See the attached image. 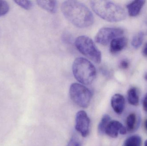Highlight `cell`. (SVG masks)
Returning <instances> with one entry per match:
<instances>
[{
    "label": "cell",
    "mask_w": 147,
    "mask_h": 146,
    "mask_svg": "<svg viewBox=\"0 0 147 146\" xmlns=\"http://www.w3.org/2000/svg\"><path fill=\"white\" fill-rule=\"evenodd\" d=\"M125 104V99L122 95L116 94L112 97L111 99V106L117 114L120 115L123 112Z\"/></svg>",
    "instance_id": "obj_9"
},
{
    "label": "cell",
    "mask_w": 147,
    "mask_h": 146,
    "mask_svg": "<svg viewBox=\"0 0 147 146\" xmlns=\"http://www.w3.org/2000/svg\"><path fill=\"white\" fill-rule=\"evenodd\" d=\"M145 146H147V140L145 142Z\"/></svg>",
    "instance_id": "obj_26"
},
{
    "label": "cell",
    "mask_w": 147,
    "mask_h": 146,
    "mask_svg": "<svg viewBox=\"0 0 147 146\" xmlns=\"http://www.w3.org/2000/svg\"><path fill=\"white\" fill-rule=\"evenodd\" d=\"M61 10L64 16L74 25L84 28L90 26L94 17L90 9L78 1H65L62 3Z\"/></svg>",
    "instance_id": "obj_1"
},
{
    "label": "cell",
    "mask_w": 147,
    "mask_h": 146,
    "mask_svg": "<svg viewBox=\"0 0 147 146\" xmlns=\"http://www.w3.org/2000/svg\"><path fill=\"white\" fill-rule=\"evenodd\" d=\"M129 66V63L127 60H122L120 63V67L123 69H127L128 68Z\"/></svg>",
    "instance_id": "obj_21"
},
{
    "label": "cell",
    "mask_w": 147,
    "mask_h": 146,
    "mask_svg": "<svg viewBox=\"0 0 147 146\" xmlns=\"http://www.w3.org/2000/svg\"><path fill=\"white\" fill-rule=\"evenodd\" d=\"M37 4L40 7L49 13H54L57 11V3L56 1H37Z\"/></svg>",
    "instance_id": "obj_12"
},
{
    "label": "cell",
    "mask_w": 147,
    "mask_h": 146,
    "mask_svg": "<svg viewBox=\"0 0 147 146\" xmlns=\"http://www.w3.org/2000/svg\"><path fill=\"white\" fill-rule=\"evenodd\" d=\"M145 128H146V129L147 130V120L146 121V122H145Z\"/></svg>",
    "instance_id": "obj_25"
},
{
    "label": "cell",
    "mask_w": 147,
    "mask_h": 146,
    "mask_svg": "<svg viewBox=\"0 0 147 146\" xmlns=\"http://www.w3.org/2000/svg\"><path fill=\"white\" fill-rule=\"evenodd\" d=\"M9 5L7 1H0V17L5 15L9 10Z\"/></svg>",
    "instance_id": "obj_19"
},
{
    "label": "cell",
    "mask_w": 147,
    "mask_h": 146,
    "mask_svg": "<svg viewBox=\"0 0 147 146\" xmlns=\"http://www.w3.org/2000/svg\"><path fill=\"white\" fill-rule=\"evenodd\" d=\"M90 125V119L87 114L84 111H78L75 118V129L83 137L89 134Z\"/></svg>",
    "instance_id": "obj_7"
},
{
    "label": "cell",
    "mask_w": 147,
    "mask_h": 146,
    "mask_svg": "<svg viewBox=\"0 0 147 146\" xmlns=\"http://www.w3.org/2000/svg\"><path fill=\"white\" fill-rule=\"evenodd\" d=\"M142 31L144 33V35H147V17L144 21Z\"/></svg>",
    "instance_id": "obj_22"
},
{
    "label": "cell",
    "mask_w": 147,
    "mask_h": 146,
    "mask_svg": "<svg viewBox=\"0 0 147 146\" xmlns=\"http://www.w3.org/2000/svg\"><path fill=\"white\" fill-rule=\"evenodd\" d=\"M125 135L127 133L126 128L120 122L117 121H111L105 129V134L110 137L116 138L119 134Z\"/></svg>",
    "instance_id": "obj_8"
},
{
    "label": "cell",
    "mask_w": 147,
    "mask_h": 146,
    "mask_svg": "<svg viewBox=\"0 0 147 146\" xmlns=\"http://www.w3.org/2000/svg\"><path fill=\"white\" fill-rule=\"evenodd\" d=\"M111 121V117L109 115H104L100 123L98 124V131L99 134L102 135L105 134V129Z\"/></svg>",
    "instance_id": "obj_14"
},
{
    "label": "cell",
    "mask_w": 147,
    "mask_h": 146,
    "mask_svg": "<svg viewBox=\"0 0 147 146\" xmlns=\"http://www.w3.org/2000/svg\"><path fill=\"white\" fill-rule=\"evenodd\" d=\"M127 39L124 37H119L112 40L110 43V51L115 54L121 51L127 45Z\"/></svg>",
    "instance_id": "obj_10"
},
{
    "label": "cell",
    "mask_w": 147,
    "mask_h": 146,
    "mask_svg": "<svg viewBox=\"0 0 147 146\" xmlns=\"http://www.w3.org/2000/svg\"><path fill=\"white\" fill-rule=\"evenodd\" d=\"M67 146H81V143L79 138L74 135L71 139Z\"/></svg>",
    "instance_id": "obj_20"
},
{
    "label": "cell",
    "mask_w": 147,
    "mask_h": 146,
    "mask_svg": "<svg viewBox=\"0 0 147 146\" xmlns=\"http://www.w3.org/2000/svg\"><path fill=\"white\" fill-rule=\"evenodd\" d=\"M69 94L72 101L80 107L86 108L90 105L92 93L86 87L73 83L70 87Z\"/></svg>",
    "instance_id": "obj_5"
},
{
    "label": "cell",
    "mask_w": 147,
    "mask_h": 146,
    "mask_svg": "<svg viewBox=\"0 0 147 146\" xmlns=\"http://www.w3.org/2000/svg\"><path fill=\"white\" fill-rule=\"evenodd\" d=\"M146 3L145 1H133L127 6L129 14L132 17L137 16L140 14Z\"/></svg>",
    "instance_id": "obj_11"
},
{
    "label": "cell",
    "mask_w": 147,
    "mask_h": 146,
    "mask_svg": "<svg viewBox=\"0 0 147 146\" xmlns=\"http://www.w3.org/2000/svg\"><path fill=\"white\" fill-rule=\"evenodd\" d=\"M75 45L77 49L85 56L96 63L101 62L102 54L91 39L87 36H79L75 40Z\"/></svg>",
    "instance_id": "obj_4"
},
{
    "label": "cell",
    "mask_w": 147,
    "mask_h": 146,
    "mask_svg": "<svg viewBox=\"0 0 147 146\" xmlns=\"http://www.w3.org/2000/svg\"><path fill=\"white\" fill-rule=\"evenodd\" d=\"M72 71L76 80L83 85L91 84L96 75L95 66L89 60L83 57H78L74 60Z\"/></svg>",
    "instance_id": "obj_3"
},
{
    "label": "cell",
    "mask_w": 147,
    "mask_h": 146,
    "mask_svg": "<svg viewBox=\"0 0 147 146\" xmlns=\"http://www.w3.org/2000/svg\"><path fill=\"white\" fill-rule=\"evenodd\" d=\"M90 6L97 15L109 22L121 21L127 17L124 9L119 4L110 1H92Z\"/></svg>",
    "instance_id": "obj_2"
},
{
    "label": "cell",
    "mask_w": 147,
    "mask_h": 146,
    "mask_svg": "<svg viewBox=\"0 0 147 146\" xmlns=\"http://www.w3.org/2000/svg\"><path fill=\"white\" fill-rule=\"evenodd\" d=\"M143 54L145 56L147 57V43L146 44L143 49Z\"/></svg>",
    "instance_id": "obj_24"
},
{
    "label": "cell",
    "mask_w": 147,
    "mask_h": 146,
    "mask_svg": "<svg viewBox=\"0 0 147 146\" xmlns=\"http://www.w3.org/2000/svg\"><path fill=\"white\" fill-rule=\"evenodd\" d=\"M14 1L20 7L26 10H29L33 7V3L31 1Z\"/></svg>",
    "instance_id": "obj_18"
},
{
    "label": "cell",
    "mask_w": 147,
    "mask_h": 146,
    "mask_svg": "<svg viewBox=\"0 0 147 146\" xmlns=\"http://www.w3.org/2000/svg\"><path fill=\"white\" fill-rule=\"evenodd\" d=\"M143 106L144 110L147 112V94L145 96L143 100Z\"/></svg>",
    "instance_id": "obj_23"
},
{
    "label": "cell",
    "mask_w": 147,
    "mask_h": 146,
    "mask_svg": "<svg viewBox=\"0 0 147 146\" xmlns=\"http://www.w3.org/2000/svg\"><path fill=\"white\" fill-rule=\"evenodd\" d=\"M128 101L130 104L137 106L139 104V97L137 89L135 87L130 88L127 93Z\"/></svg>",
    "instance_id": "obj_13"
},
{
    "label": "cell",
    "mask_w": 147,
    "mask_h": 146,
    "mask_svg": "<svg viewBox=\"0 0 147 146\" xmlns=\"http://www.w3.org/2000/svg\"><path fill=\"white\" fill-rule=\"evenodd\" d=\"M144 35V33L141 31L134 37L131 42L133 47L135 49H138L140 47L143 43Z\"/></svg>",
    "instance_id": "obj_16"
},
{
    "label": "cell",
    "mask_w": 147,
    "mask_h": 146,
    "mask_svg": "<svg viewBox=\"0 0 147 146\" xmlns=\"http://www.w3.org/2000/svg\"><path fill=\"white\" fill-rule=\"evenodd\" d=\"M136 122V115L134 113L130 114L127 117V125L129 131H132L134 129Z\"/></svg>",
    "instance_id": "obj_17"
},
{
    "label": "cell",
    "mask_w": 147,
    "mask_h": 146,
    "mask_svg": "<svg viewBox=\"0 0 147 146\" xmlns=\"http://www.w3.org/2000/svg\"><path fill=\"white\" fill-rule=\"evenodd\" d=\"M146 79H147V75L146 76Z\"/></svg>",
    "instance_id": "obj_27"
},
{
    "label": "cell",
    "mask_w": 147,
    "mask_h": 146,
    "mask_svg": "<svg viewBox=\"0 0 147 146\" xmlns=\"http://www.w3.org/2000/svg\"><path fill=\"white\" fill-rule=\"evenodd\" d=\"M141 138L139 135H134L126 140L123 146H141Z\"/></svg>",
    "instance_id": "obj_15"
},
{
    "label": "cell",
    "mask_w": 147,
    "mask_h": 146,
    "mask_svg": "<svg viewBox=\"0 0 147 146\" xmlns=\"http://www.w3.org/2000/svg\"><path fill=\"white\" fill-rule=\"evenodd\" d=\"M124 33L121 28L115 27H103L98 32L95 37L96 43L102 45L109 44L113 39L119 37Z\"/></svg>",
    "instance_id": "obj_6"
}]
</instances>
